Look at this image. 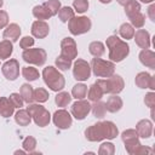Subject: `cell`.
<instances>
[{
    "label": "cell",
    "instance_id": "6da1fadb",
    "mask_svg": "<svg viewBox=\"0 0 155 155\" xmlns=\"http://www.w3.org/2000/svg\"><path fill=\"white\" fill-rule=\"evenodd\" d=\"M116 136H119V130L113 121H99L85 130V137L90 142L114 139Z\"/></svg>",
    "mask_w": 155,
    "mask_h": 155
},
{
    "label": "cell",
    "instance_id": "7a4b0ae2",
    "mask_svg": "<svg viewBox=\"0 0 155 155\" xmlns=\"http://www.w3.org/2000/svg\"><path fill=\"white\" fill-rule=\"evenodd\" d=\"M105 44L109 50V59L114 63L124 61L130 53V45L117 35H110Z\"/></svg>",
    "mask_w": 155,
    "mask_h": 155
},
{
    "label": "cell",
    "instance_id": "3957f363",
    "mask_svg": "<svg viewBox=\"0 0 155 155\" xmlns=\"http://www.w3.org/2000/svg\"><path fill=\"white\" fill-rule=\"evenodd\" d=\"M42 79L44 82L46 84V86L54 92H59L64 88L65 86V79L64 76L57 70V68L48 65L46 68H44L42 70Z\"/></svg>",
    "mask_w": 155,
    "mask_h": 155
},
{
    "label": "cell",
    "instance_id": "277c9868",
    "mask_svg": "<svg viewBox=\"0 0 155 155\" xmlns=\"http://www.w3.org/2000/svg\"><path fill=\"white\" fill-rule=\"evenodd\" d=\"M96 82L101 86L104 94L105 93H108V94H119L125 87L124 79L117 74L116 75L113 74L111 76L105 78V79H98Z\"/></svg>",
    "mask_w": 155,
    "mask_h": 155
},
{
    "label": "cell",
    "instance_id": "5b68a950",
    "mask_svg": "<svg viewBox=\"0 0 155 155\" xmlns=\"http://www.w3.org/2000/svg\"><path fill=\"white\" fill-rule=\"evenodd\" d=\"M27 110L30 114V116H31V119H33V121L35 122L36 126L45 127V126H47L50 124V121H51V114L41 104L29 103L28 107H27Z\"/></svg>",
    "mask_w": 155,
    "mask_h": 155
},
{
    "label": "cell",
    "instance_id": "8992f818",
    "mask_svg": "<svg viewBox=\"0 0 155 155\" xmlns=\"http://www.w3.org/2000/svg\"><path fill=\"white\" fill-rule=\"evenodd\" d=\"M91 70L97 78H109L115 73V64L111 61H104L99 57H94L91 61Z\"/></svg>",
    "mask_w": 155,
    "mask_h": 155
},
{
    "label": "cell",
    "instance_id": "52a82bcc",
    "mask_svg": "<svg viewBox=\"0 0 155 155\" xmlns=\"http://www.w3.org/2000/svg\"><path fill=\"white\" fill-rule=\"evenodd\" d=\"M92 27V22L88 17L86 16H79V17H73L71 19H69L68 22V28L69 31L73 35H81L85 34L87 31H90Z\"/></svg>",
    "mask_w": 155,
    "mask_h": 155
},
{
    "label": "cell",
    "instance_id": "ba28073f",
    "mask_svg": "<svg viewBox=\"0 0 155 155\" xmlns=\"http://www.w3.org/2000/svg\"><path fill=\"white\" fill-rule=\"evenodd\" d=\"M22 58L24 62L29 63V64H34L38 67H41L45 64L46 59H47V53L44 48L41 47H36V48H27L23 51L22 53Z\"/></svg>",
    "mask_w": 155,
    "mask_h": 155
},
{
    "label": "cell",
    "instance_id": "9c48e42d",
    "mask_svg": "<svg viewBox=\"0 0 155 155\" xmlns=\"http://www.w3.org/2000/svg\"><path fill=\"white\" fill-rule=\"evenodd\" d=\"M91 65L85 59L78 58L73 64V76L76 81H86L91 76Z\"/></svg>",
    "mask_w": 155,
    "mask_h": 155
},
{
    "label": "cell",
    "instance_id": "30bf717a",
    "mask_svg": "<svg viewBox=\"0 0 155 155\" xmlns=\"http://www.w3.org/2000/svg\"><path fill=\"white\" fill-rule=\"evenodd\" d=\"M52 121L54 124V126L59 130H67L73 124V117L71 114L65 110V109H58L54 111V114L52 115Z\"/></svg>",
    "mask_w": 155,
    "mask_h": 155
},
{
    "label": "cell",
    "instance_id": "8fae6325",
    "mask_svg": "<svg viewBox=\"0 0 155 155\" xmlns=\"http://www.w3.org/2000/svg\"><path fill=\"white\" fill-rule=\"evenodd\" d=\"M91 111V103L86 99H76L75 103L71 105L70 114L76 120H84Z\"/></svg>",
    "mask_w": 155,
    "mask_h": 155
},
{
    "label": "cell",
    "instance_id": "7c38bea8",
    "mask_svg": "<svg viewBox=\"0 0 155 155\" xmlns=\"http://www.w3.org/2000/svg\"><path fill=\"white\" fill-rule=\"evenodd\" d=\"M1 71H2V75L7 80L15 81L19 76V63H18V61L15 59V58H11L10 61H6L1 65Z\"/></svg>",
    "mask_w": 155,
    "mask_h": 155
},
{
    "label": "cell",
    "instance_id": "4fadbf2b",
    "mask_svg": "<svg viewBox=\"0 0 155 155\" xmlns=\"http://www.w3.org/2000/svg\"><path fill=\"white\" fill-rule=\"evenodd\" d=\"M61 56L71 61L78 57V46L73 38H64L61 41Z\"/></svg>",
    "mask_w": 155,
    "mask_h": 155
},
{
    "label": "cell",
    "instance_id": "5bb4252c",
    "mask_svg": "<svg viewBox=\"0 0 155 155\" xmlns=\"http://www.w3.org/2000/svg\"><path fill=\"white\" fill-rule=\"evenodd\" d=\"M134 84L139 88H150L151 91L155 90V76L150 75L147 71H140L136 75Z\"/></svg>",
    "mask_w": 155,
    "mask_h": 155
},
{
    "label": "cell",
    "instance_id": "9a60e30c",
    "mask_svg": "<svg viewBox=\"0 0 155 155\" xmlns=\"http://www.w3.org/2000/svg\"><path fill=\"white\" fill-rule=\"evenodd\" d=\"M31 35L36 39H45L50 33V25L46 21H35L31 24Z\"/></svg>",
    "mask_w": 155,
    "mask_h": 155
},
{
    "label": "cell",
    "instance_id": "2e32d148",
    "mask_svg": "<svg viewBox=\"0 0 155 155\" xmlns=\"http://www.w3.org/2000/svg\"><path fill=\"white\" fill-rule=\"evenodd\" d=\"M136 131L139 136V138H150L153 134V122L148 119L139 120L136 125Z\"/></svg>",
    "mask_w": 155,
    "mask_h": 155
},
{
    "label": "cell",
    "instance_id": "e0dca14e",
    "mask_svg": "<svg viewBox=\"0 0 155 155\" xmlns=\"http://www.w3.org/2000/svg\"><path fill=\"white\" fill-rule=\"evenodd\" d=\"M133 39L136 41V45L140 48H149L150 47V34L145 29H138L134 31Z\"/></svg>",
    "mask_w": 155,
    "mask_h": 155
},
{
    "label": "cell",
    "instance_id": "ac0fdd59",
    "mask_svg": "<svg viewBox=\"0 0 155 155\" xmlns=\"http://www.w3.org/2000/svg\"><path fill=\"white\" fill-rule=\"evenodd\" d=\"M19 36H21V27L17 23H10L2 33V38L5 40H10L12 42L18 41Z\"/></svg>",
    "mask_w": 155,
    "mask_h": 155
},
{
    "label": "cell",
    "instance_id": "d6986e66",
    "mask_svg": "<svg viewBox=\"0 0 155 155\" xmlns=\"http://www.w3.org/2000/svg\"><path fill=\"white\" fill-rule=\"evenodd\" d=\"M138 58L144 67H148L150 69H155V52L154 51H151L149 48H143L139 52Z\"/></svg>",
    "mask_w": 155,
    "mask_h": 155
},
{
    "label": "cell",
    "instance_id": "ffe728a7",
    "mask_svg": "<svg viewBox=\"0 0 155 155\" xmlns=\"http://www.w3.org/2000/svg\"><path fill=\"white\" fill-rule=\"evenodd\" d=\"M124 105V102L121 99V97H119L117 94H111L105 103V109L109 113H117L119 110H121Z\"/></svg>",
    "mask_w": 155,
    "mask_h": 155
},
{
    "label": "cell",
    "instance_id": "44dd1931",
    "mask_svg": "<svg viewBox=\"0 0 155 155\" xmlns=\"http://www.w3.org/2000/svg\"><path fill=\"white\" fill-rule=\"evenodd\" d=\"M121 139H122L125 147H128V145H133L136 143H139V136H138V133H137V131L134 128L125 130L121 133Z\"/></svg>",
    "mask_w": 155,
    "mask_h": 155
},
{
    "label": "cell",
    "instance_id": "7402d4cb",
    "mask_svg": "<svg viewBox=\"0 0 155 155\" xmlns=\"http://www.w3.org/2000/svg\"><path fill=\"white\" fill-rule=\"evenodd\" d=\"M126 151L130 154V155H147V154H154V150L149 147H145V145H142L140 142L139 143H136L133 145H128V147H125Z\"/></svg>",
    "mask_w": 155,
    "mask_h": 155
},
{
    "label": "cell",
    "instance_id": "603a6c76",
    "mask_svg": "<svg viewBox=\"0 0 155 155\" xmlns=\"http://www.w3.org/2000/svg\"><path fill=\"white\" fill-rule=\"evenodd\" d=\"M15 113V107L7 97H0V116L10 117Z\"/></svg>",
    "mask_w": 155,
    "mask_h": 155
},
{
    "label": "cell",
    "instance_id": "cb8c5ba5",
    "mask_svg": "<svg viewBox=\"0 0 155 155\" xmlns=\"http://www.w3.org/2000/svg\"><path fill=\"white\" fill-rule=\"evenodd\" d=\"M33 16L39 21H46V19H50L52 17L48 8L44 4L42 5H36V6L33 7Z\"/></svg>",
    "mask_w": 155,
    "mask_h": 155
},
{
    "label": "cell",
    "instance_id": "d4e9b609",
    "mask_svg": "<svg viewBox=\"0 0 155 155\" xmlns=\"http://www.w3.org/2000/svg\"><path fill=\"white\" fill-rule=\"evenodd\" d=\"M103 96H104V92H103V90L101 88V86H99L97 82H94V84H92V85L90 86V88H88V91H87L88 101H91V102H97V101H101Z\"/></svg>",
    "mask_w": 155,
    "mask_h": 155
},
{
    "label": "cell",
    "instance_id": "484cf974",
    "mask_svg": "<svg viewBox=\"0 0 155 155\" xmlns=\"http://www.w3.org/2000/svg\"><path fill=\"white\" fill-rule=\"evenodd\" d=\"M15 121L19 126H28L31 122V116H30V114L28 113L27 109L19 108L18 111L15 114Z\"/></svg>",
    "mask_w": 155,
    "mask_h": 155
},
{
    "label": "cell",
    "instance_id": "4316f807",
    "mask_svg": "<svg viewBox=\"0 0 155 155\" xmlns=\"http://www.w3.org/2000/svg\"><path fill=\"white\" fill-rule=\"evenodd\" d=\"M13 52V45L10 40L0 41V59H7Z\"/></svg>",
    "mask_w": 155,
    "mask_h": 155
},
{
    "label": "cell",
    "instance_id": "83f0119b",
    "mask_svg": "<svg viewBox=\"0 0 155 155\" xmlns=\"http://www.w3.org/2000/svg\"><path fill=\"white\" fill-rule=\"evenodd\" d=\"M71 98H73V97H71L70 93H68V92H65V91H59V92L56 94V97H54V102H56L57 107L64 108V107H67V105L70 104Z\"/></svg>",
    "mask_w": 155,
    "mask_h": 155
},
{
    "label": "cell",
    "instance_id": "f1b7e54d",
    "mask_svg": "<svg viewBox=\"0 0 155 155\" xmlns=\"http://www.w3.org/2000/svg\"><path fill=\"white\" fill-rule=\"evenodd\" d=\"M33 92H34L33 86L29 85V84H23V85L21 86V88H19V94H21V97H22L23 101H24L25 103H28V104L34 102V99H33Z\"/></svg>",
    "mask_w": 155,
    "mask_h": 155
},
{
    "label": "cell",
    "instance_id": "f546056e",
    "mask_svg": "<svg viewBox=\"0 0 155 155\" xmlns=\"http://www.w3.org/2000/svg\"><path fill=\"white\" fill-rule=\"evenodd\" d=\"M88 51L93 57H101L105 52V46L101 41H92L88 45Z\"/></svg>",
    "mask_w": 155,
    "mask_h": 155
},
{
    "label": "cell",
    "instance_id": "4dcf8cb0",
    "mask_svg": "<svg viewBox=\"0 0 155 155\" xmlns=\"http://www.w3.org/2000/svg\"><path fill=\"white\" fill-rule=\"evenodd\" d=\"M22 75L27 81H35L39 79L40 73L34 67H23L22 68Z\"/></svg>",
    "mask_w": 155,
    "mask_h": 155
},
{
    "label": "cell",
    "instance_id": "1f68e13d",
    "mask_svg": "<svg viewBox=\"0 0 155 155\" xmlns=\"http://www.w3.org/2000/svg\"><path fill=\"white\" fill-rule=\"evenodd\" d=\"M87 94V86L82 82L80 84H76L73 86V90H71V97L75 98V99H84Z\"/></svg>",
    "mask_w": 155,
    "mask_h": 155
},
{
    "label": "cell",
    "instance_id": "d6a6232c",
    "mask_svg": "<svg viewBox=\"0 0 155 155\" xmlns=\"http://www.w3.org/2000/svg\"><path fill=\"white\" fill-rule=\"evenodd\" d=\"M91 111H92V114L94 115V117H97V119H103V117L105 116V113H107L105 103H103V102H101V101L94 102V104L91 105Z\"/></svg>",
    "mask_w": 155,
    "mask_h": 155
},
{
    "label": "cell",
    "instance_id": "836d02e7",
    "mask_svg": "<svg viewBox=\"0 0 155 155\" xmlns=\"http://www.w3.org/2000/svg\"><path fill=\"white\" fill-rule=\"evenodd\" d=\"M119 34L122 39H126V40H130V39H133V35H134V28L130 24V23H122L119 28Z\"/></svg>",
    "mask_w": 155,
    "mask_h": 155
},
{
    "label": "cell",
    "instance_id": "e575fe53",
    "mask_svg": "<svg viewBox=\"0 0 155 155\" xmlns=\"http://www.w3.org/2000/svg\"><path fill=\"white\" fill-rule=\"evenodd\" d=\"M57 15H58L59 19L63 23H67V22H69V19H71L75 16V11L71 7H69V6H63V7L59 8Z\"/></svg>",
    "mask_w": 155,
    "mask_h": 155
},
{
    "label": "cell",
    "instance_id": "d590c367",
    "mask_svg": "<svg viewBox=\"0 0 155 155\" xmlns=\"http://www.w3.org/2000/svg\"><path fill=\"white\" fill-rule=\"evenodd\" d=\"M48 97H50V94H48L47 90H45L42 87H38L33 92V99L36 103H45L48 101Z\"/></svg>",
    "mask_w": 155,
    "mask_h": 155
},
{
    "label": "cell",
    "instance_id": "8d00e7d4",
    "mask_svg": "<svg viewBox=\"0 0 155 155\" xmlns=\"http://www.w3.org/2000/svg\"><path fill=\"white\" fill-rule=\"evenodd\" d=\"M128 19H130V22H131L130 24H131L133 28H138V29L143 28V25H144V23H145V16L142 13V11L138 12V13H134V15L130 16Z\"/></svg>",
    "mask_w": 155,
    "mask_h": 155
},
{
    "label": "cell",
    "instance_id": "74e56055",
    "mask_svg": "<svg viewBox=\"0 0 155 155\" xmlns=\"http://www.w3.org/2000/svg\"><path fill=\"white\" fill-rule=\"evenodd\" d=\"M124 7H125V13H126L127 17H130V16H132V15H134V13L140 12V4H139L137 0L130 1V2H128L126 6H124Z\"/></svg>",
    "mask_w": 155,
    "mask_h": 155
},
{
    "label": "cell",
    "instance_id": "f35d334b",
    "mask_svg": "<svg viewBox=\"0 0 155 155\" xmlns=\"http://www.w3.org/2000/svg\"><path fill=\"white\" fill-rule=\"evenodd\" d=\"M54 63H56V67H57L59 70H63V71L68 70V69L71 67V59H69V58H67V57H63V56H61V54L56 58Z\"/></svg>",
    "mask_w": 155,
    "mask_h": 155
},
{
    "label": "cell",
    "instance_id": "ab89813d",
    "mask_svg": "<svg viewBox=\"0 0 155 155\" xmlns=\"http://www.w3.org/2000/svg\"><path fill=\"white\" fill-rule=\"evenodd\" d=\"M22 147H23V149H24L28 154H30V153H33V151L35 150V148H36V139H35L34 137H31V136H28V137H25V138L23 139Z\"/></svg>",
    "mask_w": 155,
    "mask_h": 155
},
{
    "label": "cell",
    "instance_id": "60d3db41",
    "mask_svg": "<svg viewBox=\"0 0 155 155\" xmlns=\"http://www.w3.org/2000/svg\"><path fill=\"white\" fill-rule=\"evenodd\" d=\"M115 153V145L111 142H104L99 145L98 154L99 155H113Z\"/></svg>",
    "mask_w": 155,
    "mask_h": 155
},
{
    "label": "cell",
    "instance_id": "b9f144b4",
    "mask_svg": "<svg viewBox=\"0 0 155 155\" xmlns=\"http://www.w3.org/2000/svg\"><path fill=\"white\" fill-rule=\"evenodd\" d=\"M44 5L48 8V11H50V13H51L52 16H56V15L58 13L59 8L62 7L59 0H47V1L44 2Z\"/></svg>",
    "mask_w": 155,
    "mask_h": 155
},
{
    "label": "cell",
    "instance_id": "7bdbcfd3",
    "mask_svg": "<svg viewBox=\"0 0 155 155\" xmlns=\"http://www.w3.org/2000/svg\"><path fill=\"white\" fill-rule=\"evenodd\" d=\"M73 7L78 13H84L88 10V0H74Z\"/></svg>",
    "mask_w": 155,
    "mask_h": 155
},
{
    "label": "cell",
    "instance_id": "ee69618b",
    "mask_svg": "<svg viewBox=\"0 0 155 155\" xmlns=\"http://www.w3.org/2000/svg\"><path fill=\"white\" fill-rule=\"evenodd\" d=\"M8 99L11 101L12 105H13L15 108H18V109L22 108L23 104H24V101H23V98L21 97V94H19V93H16V92L11 93L10 97H8Z\"/></svg>",
    "mask_w": 155,
    "mask_h": 155
},
{
    "label": "cell",
    "instance_id": "f6af8a7d",
    "mask_svg": "<svg viewBox=\"0 0 155 155\" xmlns=\"http://www.w3.org/2000/svg\"><path fill=\"white\" fill-rule=\"evenodd\" d=\"M34 42L35 41H34V39L31 36H23L21 39V41H19V46H21V48L27 50V48H30L34 45Z\"/></svg>",
    "mask_w": 155,
    "mask_h": 155
},
{
    "label": "cell",
    "instance_id": "bcb514c9",
    "mask_svg": "<svg viewBox=\"0 0 155 155\" xmlns=\"http://www.w3.org/2000/svg\"><path fill=\"white\" fill-rule=\"evenodd\" d=\"M144 103H145V105L149 107L150 109L154 108V105H155V93H154L153 91L145 94V97H144Z\"/></svg>",
    "mask_w": 155,
    "mask_h": 155
},
{
    "label": "cell",
    "instance_id": "7dc6e473",
    "mask_svg": "<svg viewBox=\"0 0 155 155\" xmlns=\"http://www.w3.org/2000/svg\"><path fill=\"white\" fill-rule=\"evenodd\" d=\"M8 25V15L6 11L0 10V29H4Z\"/></svg>",
    "mask_w": 155,
    "mask_h": 155
},
{
    "label": "cell",
    "instance_id": "c3c4849f",
    "mask_svg": "<svg viewBox=\"0 0 155 155\" xmlns=\"http://www.w3.org/2000/svg\"><path fill=\"white\" fill-rule=\"evenodd\" d=\"M148 16L151 22H155V4H151L148 8Z\"/></svg>",
    "mask_w": 155,
    "mask_h": 155
},
{
    "label": "cell",
    "instance_id": "681fc988",
    "mask_svg": "<svg viewBox=\"0 0 155 155\" xmlns=\"http://www.w3.org/2000/svg\"><path fill=\"white\" fill-rule=\"evenodd\" d=\"M116 1H117L119 5H121V6H126V5H127L130 1H132V0H116Z\"/></svg>",
    "mask_w": 155,
    "mask_h": 155
},
{
    "label": "cell",
    "instance_id": "f907efd6",
    "mask_svg": "<svg viewBox=\"0 0 155 155\" xmlns=\"http://www.w3.org/2000/svg\"><path fill=\"white\" fill-rule=\"evenodd\" d=\"M15 154H16V155H18V154H23V155H24V154H28V153L23 149V150H16V151H15Z\"/></svg>",
    "mask_w": 155,
    "mask_h": 155
},
{
    "label": "cell",
    "instance_id": "816d5d0a",
    "mask_svg": "<svg viewBox=\"0 0 155 155\" xmlns=\"http://www.w3.org/2000/svg\"><path fill=\"white\" fill-rule=\"evenodd\" d=\"M140 2H143V4H151V2H154V0H139Z\"/></svg>",
    "mask_w": 155,
    "mask_h": 155
},
{
    "label": "cell",
    "instance_id": "f5cc1de1",
    "mask_svg": "<svg viewBox=\"0 0 155 155\" xmlns=\"http://www.w3.org/2000/svg\"><path fill=\"white\" fill-rule=\"evenodd\" d=\"M102 4H109V2H111L113 0H99Z\"/></svg>",
    "mask_w": 155,
    "mask_h": 155
},
{
    "label": "cell",
    "instance_id": "db71d44e",
    "mask_svg": "<svg viewBox=\"0 0 155 155\" xmlns=\"http://www.w3.org/2000/svg\"><path fill=\"white\" fill-rule=\"evenodd\" d=\"M2 5H4V0H0V7H2Z\"/></svg>",
    "mask_w": 155,
    "mask_h": 155
}]
</instances>
